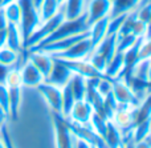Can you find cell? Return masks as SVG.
<instances>
[{"instance_id":"obj_1","label":"cell","mask_w":151,"mask_h":148,"mask_svg":"<svg viewBox=\"0 0 151 148\" xmlns=\"http://www.w3.org/2000/svg\"><path fill=\"white\" fill-rule=\"evenodd\" d=\"M86 31H89V24L86 21V13H82L80 17H76V19H65L56 28V31L53 34H50L48 37H45L39 44H36L35 47L29 48V50H35V48H39V47H42V45L49 44L52 42H56V40L73 36V35H77V34H82V32H86Z\"/></svg>"},{"instance_id":"obj_2","label":"cell","mask_w":151,"mask_h":148,"mask_svg":"<svg viewBox=\"0 0 151 148\" xmlns=\"http://www.w3.org/2000/svg\"><path fill=\"white\" fill-rule=\"evenodd\" d=\"M17 1L21 9V17H20L19 28H20L21 39H23V48H24L25 42L35 32V29L40 26L41 21H40L39 11L33 7L31 0H17Z\"/></svg>"},{"instance_id":"obj_3","label":"cell","mask_w":151,"mask_h":148,"mask_svg":"<svg viewBox=\"0 0 151 148\" xmlns=\"http://www.w3.org/2000/svg\"><path fill=\"white\" fill-rule=\"evenodd\" d=\"M64 20H65V13H64L63 7H61V9L58 11L53 17H50V19H48V20L40 23V26L35 29V32L25 42V44H24V51L35 47V45L39 44L41 40H44L45 37H48L50 34H53V32L56 31V28H57Z\"/></svg>"},{"instance_id":"obj_4","label":"cell","mask_w":151,"mask_h":148,"mask_svg":"<svg viewBox=\"0 0 151 148\" xmlns=\"http://www.w3.org/2000/svg\"><path fill=\"white\" fill-rule=\"evenodd\" d=\"M91 51H93L91 40L89 36H86L68 50L56 53H49V55L55 59H60V60H81V59H88Z\"/></svg>"},{"instance_id":"obj_5","label":"cell","mask_w":151,"mask_h":148,"mask_svg":"<svg viewBox=\"0 0 151 148\" xmlns=\"http://www.w3.org/2000/svg\"><path fill=\"white\" fill-rule=\"evenodd\" d=\"M39 93L44 98L47 104L49 106L52 114L61 115V108H63V90L57 85H53L48 82H42L37 85Z\"/></svg>"},{"instance_id":"obj_6","label":"cell","mask_w":151,"mask_h":148,"mask_svg":"<svg viewBox=\"0 0 151 148\" xmlns=\"http://www.w3.org/2000/svg\"><path fill=\"white\" fill-rule=\"evenodd\" d=\"M113 95H114L115 100L118 101L119 106L125 107H131L135 108L141 104V100L135 96V93L133 92V90L130 88V85L126 82H123L122 79H114L113 80Z\"/></svg>"},{"instance_id":"obj_7","label":"cell","mask_w":151,"mask_h":148,"mask_svg":"<svg viewBox=\"0 0 151 148\" xmlns=\"http://www.w3.org/2000/svg\"><path fill=\"white\" fill-rule=\"evenodd\" d=\"M53 131H55L56 148H73L72 131L65 117H63L61 115L53 114Z\"/></svg>"},{"instance_id":"obj_8","label":"cell","mask_w":151,"mask_h":148,"mask_svg":"<svg viewBox=\"0 0 151 148\" xmlns=\"http://www.w3.org/2000/svg\"><path fill=\"white\" fill-rule=\"evenodd\" d=\"M110 9H111V0H90L86 4L85 9L86 21H88L89 27L96 21L109 16Z\"/></svg>"},{"instance_id":"obj_9","label":"cell","mask_w":151,"mask_h":148,"mask_svg":"<svg viewBox=\"0 0 151 148\" xmlns=\"http://www.w3.org/2000/svg\"><path fill=\"white\" fill-rule=\"evenodd\" d=\"M94 109L90 106L89 101H86L85 99L82 100H76V103L72 107L69 116L66 120H69L70 123L74 124H81V125H86L90 123L91 115H93Z\"/></svg>"},{"instance_id":"obj_10","label":"cell","mask_w":151,"mask_h":148,"mask_svg":"<svg viewBox=\"0 0 151 148\" xmlns=\"http://www.w3.org/2000/svg\"><path fill=\"white\" fill-rule=\"evenodd\" d=\"M55 63H53V68L50 71L49 76L44 80V82H48L53 85H57V87L63 88L64 85H66L70 80V77L73 76V72L68 68V67L64 64V61H61L60 59H55Z\"/></svg>"},{"instance_id":"obj_11","label":"cell","mask_w":151,"mask_h":148,"mask_svg":"<svg viewBox=\"0 0 151 148\" xmlns=\"http://www.w3.org/2000/svg\"><path fill=\"white\" fill-rule=\"evenodd\" d=\"M27 59L39 69L44 80L49 76L53 68V63H55L53 58L49 53L42 52V51H27Z\"/></svg>"},{"instance_id":"obj_12","label":"cell","mask_w":151,"mask_h":148,"mask_svg":"<svg viewBox=\"0 0 151 148\" xmlns=\"http://www.w3.org/2000/svg\"><path fill=\"white\" fill-rule=\"evenodd\" d=\"M61 61H64V64H65L73 74L81 75V76H83L85 79H94V77L104 76V75L99 74V72L94 68L93 64H91L88 59H81V60H61Z\"/></svg>"},{"instance_id":"obj_13","label":"cell","mask_w":151,"mask_h":148,"mask_svg":"<svg viewBox=\"0 0 151 148\" xmlns=\"http://www.w3.org/2000/svg\"><path fill=\"white\" fill-rule=\"evenodd\" d=\"M20 75H21V84H23V87L36 88L40 83L44 82V77L40 74V71L28 59H25V61L21 66Z\"/></svg>"},{"instance_id":"obj_14","label":"cell","mask_w":151,"mask_h":148,"mask_svg":"<svg viewBox=\"0 0 151 148\" xmlns=\"http://www.w3.org/2000/svg\"><path fill=\"white\" fill-rule=\"evenodd\" d=\"M133 111H134V108H131V107L118 106L117 111L113 114L111 119H110L118 128H119L122 133L127 132V131H130L131 128H134Z\"/></svg>"},{"instance_id":"obj_15","label":"cell","mask_w":151,"mask_h":148,"mask_svg":"<svg viewBox=\"0 0 151 148\" xmlns=\"http://www.w3.org/2000/svg\"><path fill=\"white\" fill-rule=\"evenodd\" d=\"M5 45L19 53L24 52L23 39H21V34H20L19 26L12 24V23L7 24V28H5Z\"/></svg>"},{"instance_id":"obj_16","label":"cell","mask_w":151,"mask_h":148,"mask_svg":"<svg viewBox=\"0 0 151 148\" xmlns=\"http://www.w3.org/2000/svg\"><path fill=\"white\" fill-rule=\"evenodd\" d=\"M104 140L109 148H125L122 132H121V130L111 122V120H107L106 130H105V135H104Z\"/></svg>"},{"instance_id":"obj_17","label":"cell","mask_w":151,"mask_h":148,"mask_svg":"<svg viewBox=\"0 0 151 148\" xmlns=\"http://www.w3.org/2000/svg\"><path fill=\"white\" fill-rule=\"evenodd\" d=\"M109 20H110V17L109 16H106V17L96 21V23H93L90 27H89V37H90V40H91L93 48L96 47L97 44H99V43H101L102 40L107 36Z\"/></svg>"},{"instance_id":"obj_18","label":"cell","mask_w":151,"mask_h":148,"mask_svg":"<svg viewBox=\"0 0 151 148\" xmlns=\"http://www.w3.org/2000/svg\"><path fill=\"white\" fill-rule=\"evenodd\" d=\"M139 1L141 0H113L109 17H115V16L133 12L138 7Z\"/></svg>"},{"instance_id":"obj_19","label":"cell","mask_w":151,"mask_h":148,"mask_svg":"<svg viewBox=\"0 0 151 148\" xmlns=\"http://www.w3.org/2000/svg\"><path fill=\"white\" fill-rule=\"evenodd\" d=\"M86 0H66L61 7L65 13V19H76L80 17L86 9Z\"/></svg>"},{"instance_id":"obj_20","label":"cell","mask_w":151,"mask_h":148,"mask_svg":"<svg viewBox=\"0 0 151 148\" xmlns=\"http://www.w3.org/2000/svg\"><path fill=\"white\" fill-rule=\"evenodd\" d=\"M123 66H125V55H123V52H115V55L113 56L111 60L107 64L106 71H105L104 75L111 80L117 79L121 75V72H122Z\"/></svg>"},{"instance_id":"obj_21","label":"cell","mask_w":151,"mask_h":148,"mask_svg":"<svg viewBox=\"0 0 151 148\" xmlns=\"http://www.w3.org/2000/svg\"><path fill=\"white\" fill-rule=\"evenodd\" d=\"M150 64H151V59H139V60L133 66V68H131L130 79L141 80V82H147V80H149ZM129 82H130V80H129Z\"/></svg>"},{"instance_id":"obj_22","label":"cell","mask_w":151,"mask_h":148,"mask_svg":"<svg viewBox=\"0 0 151 148\" xmlns=\"http://www.w3.org/2000/svg\"><path fill=\"white\" fill-rule=\"evenodd\" d=\"M9 93V119L17 120L19 109L21 104V88L23 87H7Z\"/></svg>"},{"instance_id":"obj_23","label":"cell","mask_w":151,"mask_h":148,"mask_svg":"<svg viewBox=\"0 0 151 148\" xmlns=\"http://www.w3.org/2000/svg\"><path fill=\"white\" fill-rule=\"evenodd\" d=\"M69 85L72 88V92L74 95L76 100H82L85 99V93H86V79L81 75L73 74V76L69 80Z\"/></svg>"},{"instance_id":"obj_24","label":"cell","mask_w":151,"mask_h":148,"mask_svg":"<svg viewBox=\"0 0 151 148\" xmlns=\"http://www.w3.org/2000/svg\"><path fill=\"white\" fill-rule=\"evenodd\" d=\"M61 9V4L57 0H44L39 9V15H40V21H45L48 19L53 17L58 11Z\"/></svg>"},{"instance_id":"obj_25","label":"cell","mask_w":151,"mask_h":148,"mask_svg":"<svg viewBox=\"0 0 151 148\" xmlns=\"http://www.w3.org/2000/svg\"><path fill=\"white\" fill-rule=\"evenodd\" d=\"M3 9H4L5 17H7L8 23H12L19 26L20 24V17H21V9L20 5H19V1H11L7 3V4L3 5Z\"/></svg>"},{"instance_id":"obj_26","label":"cell","mask_w":151,"mask_h":148,"mask_svg":"<svg viewBox=\"0 0 151 148\" xmlns=\"http://www.w3.org/2000/svg\"><path fill=\"white\" fill-rule=\"evenodd\" d=\"M61 90H63V108H61V116L68 119L69 112H70L73 104L76 103V99H74L73 92H72V88H70V85H69V83L66 85H64Z\"/></svg>"},{"instance_id":"obj_27","label":"cell","mask_w":151,"mask_h":148,"mask_svg":"<svg viewBox=\"0 0 151 148\" xmlns=\"http://www.w3.org/2000/svg\"><path fill=\"white\" fill-rule=\"evenodd\" d=\"M19 59H20V53L11 50L5 44L0 48V64L7 67H15V64L19 63Z\"/></svg>"},{"instance_id":"obj_28","label":"cell","mask_w":151,"mask_h":148,"mask_svg":"<svg viewBox=\"0 0 151 148\" xmlns=\"http://www.w3.org/2000/svg\"><path fill=\"white\" fill-rule=\"evenodd\" d=\"M96 88L97 91H98V93L102 96V98H105V96H107L110 92H111L113 90V80L109 79V77H106L104 75V76L98 77L96 82Z\"/></svg>"},{"instance_id":"obj_29","label":"cell","mask_w":151,"mask_h":148,"mask_svg":"<svg viewBox=\"0 0 151 148\" xmlns=\"http://www.w3.org/2000/svg\"><path fill=\"white\" fill-rule=\"evenodd\" d=\"M151 131V119L145 120V122L139 123L134 127L133 132H134V141H139L145 138Z\"/></svg>"},{"instance_id":"obj_30","label":"cell","mask_w":151,"mask_h":148,"mask_svg":"<svg viewBox=\"0 0 151 148\" xmlns=\"http://www.w3.org/2000/svg\"><path fill=\"white\" fill-rule=\"evenodd\" d=\"M0 108L9 117V93L5 84H0Z\"/></svg>"},{"instance_id":"obj_31","label":"cell","mask_w":151,"mask_h":148,"mask_svg":"<svg viewBox=\"0 0 151 148\" xmlns=\"http://www.w3.org/2000/svg\"><path fill=\"white\" fill-rule=\"evenodd\" d=\"M139 59H151V37L150 39H143L141 48H139L138 60Z\"/></svg>"},{"instance_id":"obj_32","label":"cell","mask_w":151,"mask_h":148,"mask_svg":"<svg viewBox=\"0 0 151 148\" xmlns=\"http://www.w3.org/2000/svg\"><path fill=\"white\" fill-rule=\"evenodd\" d=\"M72 144H73V148H93L88 140H85L81 136H77L73 132H72Z\"/></svg>"},{"instance_id":"obj_33","label":"cell","mask_w":151,"mask_h":148,"mask_svg":"<svg viewBox=\"0 0 151 148\" xmlns=\"http://www.w3.org/2000/svg\"><path fill=\"white\" fill-rule=\"evenodd\" d=\"M0 138H1L3 143H4L5 148H15V146H13L12 140H11V136L9 133H8V130L5 125H3L1 128H0Z\"/></svg>"},{"instance_id":"obj_34","label":"cell","mask_w":151,"mask_h":148,"mask_svg":"<svg viewBox=\"0 0 151 148\" xmlns=\"http://www.w3.org/2000/svg\"><path fill=\"white\" fill-rule=\"evenodd\" d=\"M11 68H12V67H7V66L0 64V84H4V83H5L7 75H8V72H9Z\"/></svg>"},{"instance_id":"obj_35","label":"cell","mask_w":151,"mask_h":148,"mask_svg":"<svg viewBox=\"0 0 151 148\" xmlns=\"http://www.w3.org/2000/svg\"><path fill=\"white\" fill-rule=\"evenodd\" d=\"M7 17H5V13H4V9H3V7L0 8V31H4L5 28H7Z\"/></svg>"},{"instance_id":"obj_36","label":"cell","mask_w":151,"mask_h":148,"mask_svg":"<svg viewBox=\"0 0 151 148\" xmlns=\"http://www.w3.org/2000/svg\"><path fill=\"white\" fill-rule=\"evenodd\" d=\"M7 119H9V117H8V115L5 114V112L3 111L1 108H0V128H1L3 125H5V122H7Z\"/></svg>"},{"instance_id":"obj_37","label":"cell","mask_w":151,"mask_h":148,"mask_svg":"<svg viewBox=\"0 0 151 148\" xmlns=\"http://www.w3.org/2000/svg\"><path fill=\"white\" fill-rule=\"evenodd\" d=\"M151 37V16L146 23V35H145V39H150Z\"/></svg>"},{"instance_id":"obj_38","label":"cell","mask_w":151,"mask_h":148,"mask_svg":"<svg viewBox=\"0 0 151 148\" xmlns=\"http://www.w3.org/2000/svg\"><path fill=\"white\" fill-rule=\"evenodd\" d=\"M131 148H150V147L147 146L143 140H139V141H134L133 147H131Z\"/></svg>"},{"instance_id":"obj_39","label":"cell","mask_w":151,"mask_h":148,"mask_svg":"<svg viewBox=\"0 0 151 148\" xmlns=\"http://www.w3.org/2000/svg\"><path fill=\"white\" fill-rule=\"evenodd\" d=\"M42 1H44V0H31V3H32V4H33V7L36 8L37 11L40 9V7H41Z\"/></svg>"},{"instance_id":"obj_40","label":"cell","mask_w":151,"mask_h":148,"mask_svg":"<svg viewBox=\"0 0 151 148\" xmlns=\"http://www.w3.org/2000/svg\"><path fill=\"white\" fill-rule=\"evenodd\" d=\"M142 140H143V141H145V143H146V144H147V146H149V147L151 148V131H150V132H149V133H147V135H146V136H145V138H143V139H142Z\"/></svg>"},{"instance_id":"obj_41","label":"cell","mask_w":151,"mask_h":148,"mask_svg":"<svg viewBox=\"0 0 151 148\" xmlns=\"http://www.w3.org/2000/svg\"><path fill=\"white\" fill-rule=\"evenodd\" d=\"M149 87H150V91H151V64H150V69H149Z\"/></svg>"},{"instance_id":"obj_42","label":"cell","mask_w":151,"mask_h":148,"mask_svg":"<svg viewBox=\"0 0 151 148\" xmlns=\"http://www.w3.org/2000/svg\"><path fill=\"white\" fill-rule=\"evenodd\" d=\"M11 1H16V0H4V3H3V5L7 4V3H11Z\"/></svg>"},{"instance_id":"obj_43","label":"cell","mask_w":151,"mask_h":148,"mask_svg":"<svg viewBox=\"0 0 151 148\" xmlns=\"http://www.w3.org/2000/svg\"><path fill=\"white\" fill-rule=\"evenodd\" d=\"M57 1H58V3H60V4H61V5H63V4H64V3H65V1H66V0H57Z\"/></svg>"},{"instance_id":"obj_44","label":"cell","mask_w":151,"mask_h":148,"mask_svg":"<svg viewBox=\"0 0 151 148\" xmlns=\"http://www.w3.org/2000/svg\"><path fill=\"white\" fill-rule=\"evenodd\" d=\"M149 1H151V0H149Z\"/></svg>"},{"instance_id":"obj_45","label":"cell","mask_w":151,"mask_h":148,"mask_svg":"<svg viewBox=\"0 0 151 148\" xmlns=\"http://www.w3.org/2000/svg\"><path fill=\"white\" fill-rule=\"evenodd\" d=\"M111 1H113V0H111Z\"/></svg>"}]
</instances>
